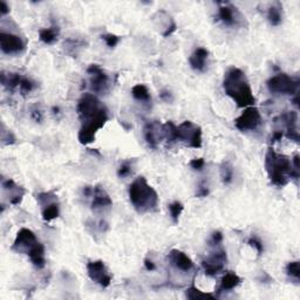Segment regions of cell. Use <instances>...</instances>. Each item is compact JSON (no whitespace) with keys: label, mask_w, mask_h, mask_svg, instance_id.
Here are the masks:
<instances>
[{"label":"cell","mask_w":300,"mask_h":300,"mask_svg":"<svg viewBox=\"0 0 300 300\" xmlns=\"http://www.w3.org/2000/svg\"><path fill=\"white\" fill-rule=\"evenodd\" d=\"M77 112L81 121L78 138L81 144H89L95 140L96 133L105 127L109 120V112L107 107L91 93H85L79 99Z\"/></svg>","instance_id":"1"},{"label":"cell","mask_w":300,"mask_h":300,"mask_svg":"<svg viewBox=\"0 0 300 300\" xmlns=\"http://www.w3.org/2000/svg\"><path fill=\"white\" fill-rule=\"evenodd\" d=\"M223 88L225 94L236 102L239 108L255 106L256 98L245 73L237 67H231L224 75Z\"/></svg>","instance_id":"2"},{"label":"cell","mask_w":300,"mask_h":300,"mask_svg":"<svg viewBox=\"0 0 300 300\" xmlns=\"http://www.w3.org/2000/svg\"><path fill=\"white\" fill-rule=\"evenodd\" d=\"M265 170L271 183L278 188H283L291 180L299 178V171L293 169L290 157L276 153L271 147L265 154Z\"/></svg>","instance_id":"3"},{"label":"cell","mask_w":300,"mask_h":300,"mask_svg":"<svg viewBox=\"0 0 300 300\" xmlns=\"http://www.w3.org/2000/svg\"><path fill=\"white\" fill-rule=\"evenodd\" d=\"M129 199L138 213L154 212L159 206V194L143 176L137 177L129 185Z\"/></svg>","instance_id":"4"},{"label":"cell","mask_w":300,"mask_h":300,"mask_svg":"<svg viewBox=\"0 0 300 300\" xmlns=\"http://www.w3.org/2000/svg\"><path fill=\"white\" fill-rule=\"evenodd\" d=\"M267 89L270 93L277 95H297L299 88V81L294 80L290 75L280 73L271 77L266 82Z\"/></svg>","instance_id":"5"},{"label":"cell","mask_w":300,"mask_h":300,"mask_svg":"<svg viewBox=\"0 0 300 300\" xmlns=\"http://www.w3.org/2000/svg\"><path fill=\"white\" fill-rule=\"evenodd\" d=\"M177 142H182L189 148H202V129L191 121H184L177 126Z\"/></svg>","instance_id":"6"},{"label":"cell","mask_w":300,"mask_h":300,"mask_svg":"<svg viewBox=\"0 0 300 300\" xmlns=\"http://www.w3.org/2000/svg\"><path fill=\"white\" fill-rule=\"evenodd\" d=\"M37 202L41 208V216L45 222H52L60 216V203L54 191L40 192L37 195Z\"/></svg>","instance_id":"7"},{"label":"cell","mask_w":300,"mask_h":300,"mask_svg":"<svg viewBox=\"0 0 300 300\" xmlns=\"http://www.w3.org/2000/svg\"><path fill=\"white\" fill-rule=\"evenodd\" d=\"M263 119L257 107L251 106L244 109L241 115L235 120V126L239 131H256L262 126Z\"/></svg>","instance_id":"8"},{"label":"cell","mask_w":300,"mask_h":300,"mask_svg":"<svg viewBox=\"0 0 300 300\" xmlns=\"http://www.w3.org/2000/svg\"><path fill=\"white\" fill-rule=\"evenodd\" d=\"M227 263V251L223 248H220V246H217L205 259L202 260V267L206 276L215 277L216 274L222 272Z\"/></svg>","instance_id":"9"},{"label":"cell","mask_w":300,"mask_h":300,"mask_svg":"<svg viewBox=\"0 0 300 300\" xmlns=\"http://www.w3.org/2000/svg\"><path fill=\"white\" fill-rule=\"evenodd\" d=\"M87 274L92 281H94L103 288L109 287L112 284L113 277L109 273L108 267L103 260H94V262L87 263Z\"/></svg>","instance_id":"10"},{"label":"cell","mask_w":300,"mask_h":300,"mask_svg":"<svg viewBox=\"0 0 300 300\" xmlns=\"http://www.w3.org/2000/svg\"><path fill=\"white\" fill-rule=\"evenodd\" d=\"M39 243L37 236L30 229L23 228L18 231L14 239L11 250L17 253H21V255H27L30 253L35 245Z\"/></svg>","instance_id":"11"},{"label":"cell","mask_w":300,"mask_h":300,"mask_svg":"<svg viewBox=\"0 0 300 300\" xmlns=\"http://www.w3.org/2000/svg\"><path fill=\"white\" fill-rule=\"evenodd\" d=\"M89 87L95 94H106L109 91V78L99 65H91L87 68Z\"/></svg>","instance_id":"12"},{"label":"cell","mask_w":300,"mask_h":300,"mask_svg":"<svg viewBox=\"0 0 300 300\" xmlns=\"http://www.w3.org/2000/svg\"><path fill=\"white\" fill-rule=\"evenodd\" d=\"M0 48L7 55H17L25 51V42L19 35L9 32H0Z\"/></svg>","instance_id":"13"},{"label":"cell","mask_w":300,"mask_h":300,"mask_svg":"<svg viewBox=\"0 0 300 300\" xmlns=\"http://www.w3.org/2000/svg\"><path fill=\"white\" fill-rule=\"evenodd\" d=\"M92 210L94 212H105L109 211L110 208L113 205V201L110 198L105 189H103L101 185L98 184L93 188V194H92Z\"/></svg>","instance_id":"14"},{"label":"cell","mask_w":300,"mask_h":300,"mask_svg":"<svg viewBox=\"0 0 300 300\" xmlns=\"http://www.w3.org/2000/svg\"><path fill=\"white\" fill-rule=\"evenodd\" d=\"M167 259L168 263H169L174 269H176L177 271H182V272H190L195 267V264L191 260L190 257L185 255L181 250H171L169 255L167 257Z\"/></svg>","instance_id":"15"},{"label":"cell","mask_w":300,"mask_h":300,"mask_svg":"<svg viewBox=\"0 0 300 300\" xmlns=\"http://www.w3.org/2000/svg\"><path fill=\"white\" fill-rule=\"evenodd\" d=\"M143 135H144V140L147 142L149 147L153 149H156L160 142L164 138L163 124L157 122V121L148 122L144 126Z\"/></svg>","instance_id":"16"},{"label":"cell","mask_w":300,"mask_h":300,"mask_svg":"<svg viewBox=\"0 0 300 300\" xmlns=\"http://www.w3.org/2000/svg\"><path fill=\"white\" fill-rule=\"evenodd\" d=\"M2 187L4 194L6 195V197H9L10 204L12 205H18L20 204L21 201H23L24 196L26 195V190L20 185H18L16 182L11 178H7V180L2 181Z\"/></svg>","instance_id":"17"},{"label":"cell","mask_w":300,"mask_h":300,"mask_svg":"<svg viewBox=\"0 0 300 300\" xmlns=\"http://www.w3.org/2000/svg\"><path fill=\"white\" fill-rule=\"evenodd\" d=\"M218 19L222 21L225 26L234 27L239 24L242 17L236 7L228 3H222L218 9Z\"/></svg>","instance_id":"18"},{"label":"cell","mask_w":300,"mask_h":300,"mask_svg":"<svg viewBox=\"0 0 300 300\" xmlns=\"http://www.w3.org/2000/svg\"><path fill=\"white\" fill-rule=\"evenodd\" d=\"M208 58H209L208 49L198 47L195 49L194 53L190 55V58H189V63H190V67L194 70H197V72H204L206 68Z\"/></svg>","instance_id":"19"},{"label":"cell","mask_w":300,"mask_h":300,"mask_svg":"<svg viewBox=\"0 0 300 300\" xmlns=\"http://www.w3.org/2000/svg\"><path fill=\"white\" fill-rule=\"evenodd\" d=\"M281 120L284 121L285 126H286V136L288 140L299 142V133L297 128V121H298V115L295 112H288L287 114H284L281 116Z\"/></svg>","instance_id":"20"},{"label":"cell","mask_w":300,"mask_h":300,"mask_svg":"<svg viewBox=\"0 0 300 300\" xmlns=\"http://www.w3.org/2000/svg\"><path fill=\"white\" fill-rule=\"evenodd\" d=\"M242 283V278L235 272H228L225 273L222 280H220L218 291L220 292H228L234 290Z\"/></svg>","instance_id":"21"},{"label":"cell","mask_w":300,"mask_h":300,"mask_svg":"<svg viewBox=\"0 0 300 300\" xmlns=\"http://www.w3.org/2000/svg\"><path fill=\"white\" fill-rule=\"evenodd\" d=\"M28 258L31 259L32 264L38 269H42L46 265V258H45V248L40 242L34 246L33 250L28 253Z\"/></svg>","instance_id":"22"},{"label":"cell","mask_w":300,"mask_h":300,"mask_svg":"<svg viewBox=\"0 0 300 300\" xmlns=\"http://www.w3.org/2000/svg\"><path fill=\"white\" fill-rule=\"evenodd\" d=\"M267 20L272 26H279L283 21V6L280 3H274L267 10Z\"/></svg>","instance_id":"23"},{"label":"cell","mask_w":300,"mask_h":300,"mask_svg":"<svg viewBox=\"0 0 300 300\" xmlns=\"http://www.w3.org/2000/svg\"><path fill=\"white\" fill-rule=\"evenodd\" d=\"M60 35V28L58 26H52L48 28H42L39 31V39L46 45H52L58 40Z\"/></svg>","instance_id":"24"},{"label":"cell","mask_w":300,"mask_h":300,"mask_svg":"<svg viewBox=\"0 0 300 300\" xmlns=\"http://www.w3.org/2000/svg\"><path fill=\"white\" fill-rule=\"evenodd\" d=\"M131 95H133V98L135 100H137V101L140 102H144V103L152 102V95H150L149 89L145 85H142V84L135 85L133 89H131Z\"/></svg>","instance_id":"25"},{"label":"cell","mask_w":300,"mask_h":300,"mask_svg":"<svg viewBox=\"0 0 300 300\" xmlns=\"http://www.w3.org/2000/svg\"><path fill=\"white\" fill-rule=\"evenodd\" d=\"M21 80H23V78L19 74L2 72V84L9 91H13V89L19 87Z\"/></svg>","instance_id":"26"},{"label":"cell","mask_w":300,"mask_h":300,"mask_svg":"<svg viewBox=\"0 0 300 300\" xmlns=\"http://www.w3.org/2000/svg\"><path fill=\"white\" fill-rule=\"evenodd\" d=\"M220 178L225 185H229L234 180V167L228 161H224L220 166Z\"/></svg>","instance_id":"27"},{"label":"cell","mask_w":300,"mask_h":300,"mask_svg":"<svg viewBox=\"0 0 300 300\" xmlns=\"http://www.w3.org/2000/svg\"><path fill=\"white\" fill-rule=\"evenodd\" d=\"M168 210H169L170 218L173 220L174 224H177L180 220V217L184 210V205L182 204L180 201H175L171 204L168 205Z\"/></svg>","instance_id":"28"},{"label":"cell","mask_w":300,"mask_h":300,"mask_svg":"<svg viewBox=\"0 0 300 300\" xmlns=\"http://www.w3.org/2000/svg\"><path fill=\"white\" fill-rule=\"evenodd\" d=\"M185 295H187V298L189 299H206V298L215 299L216 298V295L208 293V292H202L201 290H198L197 287L194 286V285L188 288Z\"/></svg>","instance_id":"29"},{"label":"cell","mask_w":300,"mask_h":300,"mask_svg":"<svg viewBox=\"0 0 300 300\" xmlns=\"http://www.w3.org/2000/svg\"><path fill=\"white\" fill-rule=\"evenodd\" d=\"M286 273H287L288 277L294 278L295 280L300 279V264H299L298 260L287 264Z\"/></svg>","instance_id":"30"},{"label":"cell","mask_w":300,"mask_h":300,"mask_svg":"<svg viewBox=\"0 0 300 300\" xmlns=\"http://www.w3.org/2000/svg\"><path fill=\"white\" fill-rule=\"evenodd\" d=\"M133 174V166H131L130 161H124L117 169V176L120 178H124L130 176Z\"/></svg>","instance_id":"31"},{"label":"cell","mask_w":300,"mask_h":300,"mask_svg":"<svg viewBox=\"0 0 300 300\" xmlns=\"http://www.w3.org/2000/svg\"><path fill=\"white\" fill-rule=\"evenodd\" d=\"M103 41L106 42V45L108 46L109 48H115L117 44H119L120 40H121V37L116 34H113V33H106V34H102L101 37Z\"/></svg>","instance_id":"32"},{"label":"cell","mask_w":300,"mask_h":300,"mask_svg":"<svg viewBox=\"0 0 300 300\" xmlns=\"http://www.w3.org/2000/svg\"><path fill=\"white\" fill-rule=\"evenodd\" d=\"M34 88V82L30 80L28 78H23V80L20 82V86H19V89H20V93L23 95H26L28 93H31L33 91Z\"/></svg>","instance_id":"33"},{"label":"cell","mask_w":300,"mask_h":300,"mask_svg":"<svg viewBox=\"0 0 300 300\" xmlns=\"http://www.w3.org/2000/svg\"><path fill=\"white\" fill-rule=\"evenodd\" d=\"M249 245L252 246V248L256 249L257 253H258V256H262L264 253V245L262 241L258 237H256V236H252V237L249 238Z\"/></svg>","instance_id":"34"},{"label":"cell","mask_w":300,"mask_h":300,"mask_svg":"<svg viewBox=\"0 0 300 300\" xmlns=\"http://www.w3.org/2000/svg\"><path fill=\"white\" fill-rule=\"evenodd\" d=\"M223 243V235L220 231H215L212 232L211 239H210V245L213 246V248H217V246H220Z\"/></svg>","instance_id":"35"},{"label":"cell","mask_w":300,"mask_h":300,"mask_svg":"<svg viewBox=\"0 0 300 300\" xmlns=\"http://www.w3.org/2000/svg\"><path fill=\"white\" fill-rule=\"evenodd\" d=\"M209 188L208 185H206L205 182H202V183H199L198 188H197V192H196V197H199V198H203V197H206V196L209 195Z\"/></svg>","instance_id":"36"},{"label":"cell","mask_w":300,"mask_h":300,"mask_svg":"<svg viewBox=\"0 0 300 300\" xmlns=\"http://www.w3.org/2000/svg\"><path fill=\"white\" fill-rule=\"evenodd\" d=\"M204 166H205V161H204V159H202V157H199V159L191 160V162H190V167L194 170H197V171L203 170Z\"/></svg>","instance_id":"37"},{"label":"cell","mask_w":300,"mask_h":300,"mask_svg":"<svg viewBox=\"0 0 300 300\" xmlns=\"http://www.w3.org/2000/svg\"><path fill=\"white\" fill-rule=\"evenodd\" d=\"M160 98L166 102H173V100H174L173 94H171L169 91H167V89H164V91L160 93Z\"/></svg>","instance_id":"38"},{"label":"cell","mask_w":300,"mask_h":300,"mask_svg":"<svg viewBox=\"0 0 300 300\" xmlns=\"http://www.w3.org/2000/svg\"><path fill=\"white\" fill-rule=\"evenodd\" d=\"M10 13V6L5 0H0V14L2 16H6Z\"/></svg>","instance_id":"39"},{"label":"cell","mask_w":300,"mask_h":300,"mask_svg":"<svg viewBox=\"0 0 300 300\" xmlns=\"http://www.w3.org/2000/svg\"><path fill=\"white\" fill-rule=\"evenodd\" d=\"M176 30H177V25H176V23H175V21H174L173 24L169 25V26H168V27L166 28V32H164V33H163V37H164V38H168V37H169V35L173 34L174 32L176 31Z\"/></svg>","instance_id":"40"},{"label":"cell","mask_w":300,"mask_h":300,"mask_svg":"<svg viewBox=\"0 0 300 300\" xmlns=\"http://www.w3.org/2000/svg\"><path fill=\"white\" fill-rule=\"evenodd\" d=\"M144 267H145V270L149 271V272H153V271L156 270L155 263H154L153 260L149 259V258L144 259Z\"/></svg>","instance_id":"41"},{"label":"cell","mask_w":300,"mask_h":300,"mask_svg":"<svg viewBox=\"0 0 300 300\" xmlns=\"http://www.w3.org/2000/svg\"><path fill=\"white\" fill-rule=\"evenodd\" d=\"M283 137H284V133H283V131L277 130V131H274V133H273L272 138H271V141H272V143H274V142L281 141V138H283Z\"/></svg>","instance_id":"42"},{"label":"cell","mask_w":300,"mask_h":300,"mask_svg":"<svg viewBox=\"0 0 300 300\" xmlns=\"http://www.w3.org/2000/svg\"><path fill=\"white\" fill-rule=\"evenodd\" d=\"M32 117L37 121V122H41L42 120V115H41V112L40 110H34L33 113H32Z\"/></svg>","instance_id":"43"}]
</instances>
